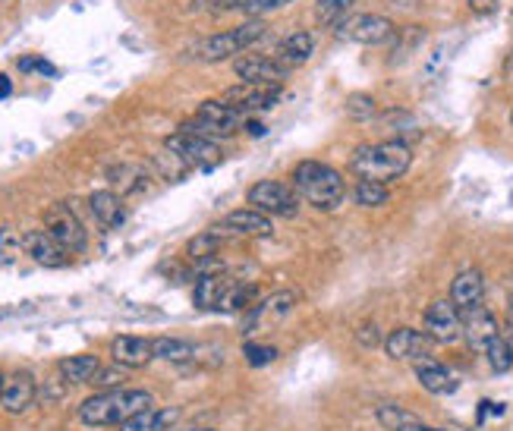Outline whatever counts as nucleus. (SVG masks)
Here are the masks:
<instances>
[{"label": "nucleus", "mask_w": 513, "mask_h": 431, "mask_svg": "<svg viewBox=\"0 0 513 431\" xmlns=\"http://www.w3.org/2000/svg\"><path fill=\"white\" fill-rule=\"evenodd\" d=\"M413 164V148L403 139H388V142H375V145H359L350 170L359 180H375V183H394L400 180Z\"/></svg>", "instance_id": "1"}, {"label": "nucleus", "mask_w": 513, "mask_h": 431, "mask_svg": "<svg viewBox=\"0 0 513 431\" xmlns=\"http://www.w3.org/2000/svg\"><path fill=\"white\" fill-rule=\"evenodd\" d=\"M293 189L318 211H334L347 199V180L325 161H299L293 167Z\"/></svg>", "instance_id": "2"}, {"label": "nucleus", "mask_w": 513, "mask_h": 431, "mask_svg": "<svg viewBox=\"0 0 513 431\" xmlns=\"http://www.w3.org/2000/svg\"><path fill=\"white\" fill-rule=\"evenodd\" d=\"M155 403L148 391H126V387H114V391H101L89 397L79 406V422L89 428H108V425H123L133 419L142 409Z\"/></svg>", "instance_id": "3"}, {"label": "nucleus", "mask_w": 513, "mask_h": 431, "mask_svg": "<svg viewBox=\"0 0 513 431\" xmlns=\"http://www.w3.org/2000/svg\"><path fill=\"white\" fill-rule=\"evenodd\" d=\"M262 35H265V23H259V19H252V23H243V26H237V29H227V32H218V35L202 38L199 45H196V51H192V57L202 60V63L233 60V57L246 54Z\"/></svg>", "instance_id": "4"}, {"label": "nucleus", "mask_w": 513, "mask_h": 431, "mask_svg": "<svg viewBox=\"0 0 513 431\" xmlns=\"http://www.w3.org/2000/svg\"><path fill=\"white\" fill-rule=\"evenodd\" d=\"M334 35L340 41H356V45L378 48V45H391L397 38V26L381 13H353L347 19H340Z\"/></svg>", "instance_id": "5"}, {"label": "nucleus", "mask_w": 513, "mask_h": 431, "mask_svg": "<svg viewBox=\"0 0 513 431\" xmlns=\"http://www.w3.org/2000/svg\"><path fill=\"white\" fill-rule=\"evenodd\" d=\"M246 202L252 208L265 211L268 218H296L299 214V196L296 189L281 180H259L246 192Z\"/></svg>", "instance_id": "6"}, {"label": "nucleus", "mask_w": 513, "mask_h": 431, "mask_svg": "<svg viewBox=\"0 0 513 431\" xmlns=\"http://www.w3.org/2000/svg\"><path fill=\"white\" fill-rule=\"evenodd\" d=\"M164 148L167 152H174L189 170H202V174H208V170L221 167L224 155L218 142L211 139H202V136H189V133H174L164 139Z\"/></svg>", "instance_id": "7"}, {"label": "nucleus", "mask_w": 513, "mask_h": 431, "mask_svg": "<svg viewBox=\"0 0 513 431\" xmlns=\"http://www.w3.org/2000/svg\"><path fill=\"white\" fill-rule=\"evenodd\" d=\"M45 230L67 252H85V249H89V233H85L82 221L76 218L67 202H57V205H51L45 211Z\"/></svg>", "instance_id": "8"}, {"label": "nucleus", "mask_w": 513, "mask_h": 431, "mask_svg": "<svg viewBox=\"0 0 513 431\" xmlns=\"http://www.w3.org/2000/svg\"><path fill=\"white\" fill-rule=\"evenodd\" d=\"M296 303H299V293L296 290H277V293L259 299V303H255L252 309H246L240 334H255V331L274 325V321L287 318L296 309Z\"/></svg>", "instance_id": "9"}, {"label": "nucleus", "mask_w": 513, "mask_h": 431, "mask_svg": "<svg viewBox=\"0 0 513 431\" xmlns=\"http://www.w3.org/2000/svg\"><path fill=\"white\" fill-rule=\"evenodd\" d=\"M422 331L429 334L432 343H454L463 337V312L447 299H435L422 315Z\"/></svg>", "instance_id": "10"}, {"label": "nucleus", "mask_w": 513, "mask_h": 431, "mask_svg": "<svg viewBox=\"0 0 513 431\" xmlns=\"http://www.w3.org/2000/svg\"><path fill=\"white\" fill-rule=\"evenodd\" d=\"M290 73L293 70H287L277 57L259 51H246L233 60V76H240V82H252V85H284Z\"/></svg>", "instance_id": "11"}, {"label": "nucleus", "mask_w": 513, "mask_h": 431, "mask_svg": "<svg viewBox=\"0 0 513 431\" xmlns=\"http://www.w3.org/2000/svg\"><path fill=\"white\" fill-rule=\"evenodd\" d=\"M215 233H221L224 240H243V236H271V218L259 208H237V211H227L224 218L211 227Z\"/></svg>", "instance_id": "12"}, {"label": "nucleus", "mask_w": 513, "mask_h": 431, "mask_svg": "<svg viewBox=\"0 0 513 431\" xmlns=\"http://www.w3.org/2000/svg\"><path fill=\"white\" fill-rule=\"evenodd\" d=\"M221 101H227L233 111H240L243 117L246 114H255V111H268L277 101H281V85H252V82H240L227 89L221 95Z\"/></svg>", "instance_id": "13"}, {"label": "nucleus", "mask_w": 513, "mask_h": 431, "mask_svg": "<svg viewBox=\"0 0 513 431\" xmlns=\"http://www.w3.org/2000/svg\"><path fill=\"white\" fill-rule=\"evenodd\" d=\"M498 337H501L498 318L491 315L482 303L463 312V340L469 343V350L473 353H485Z\"/></svg>", "instance_id": "14"}, {"label": "nucleus", "mask_w": 513, "mask_h": 431, "mask_svg": "<svg viewBox=\"0 0 513 431\" xmlns=\"http://www.w3.org/2000/svg\"><path fill=\"white\" fill-rule=\"evenodd\" d=\"M23 249L41 268H63L70 262V252L63 249L48 230H26L23 233Z\"/></svg>", "instance_id": "15"}, {"label": "nucleus", "mask_w": 513, "mask_h": 431, "mask_svg": "<svg viewBox=\"0 0 513 431\" xmlns=\"http://www.w3.org/2000/svg\"><path fill=\"white\" fill-rule=\"evenodd\" d=\"M429 334L416 331V328H397L384 340V353H388L394 362H416L422 356H429Z\"/></svg>", "instance_id": "16"}, {"label": "nucleus", "mask_w": 513, "mask_h": 431, "mask_svg": "<svg viewBox=\"0 0 513 431\" xmlns=\"http://www.w3.org/2000/svg\"><path fill=\"white\" fill-rule=\"evenodd\" d=\"M111 359L123 369H145L148 362L155 359V347L148 337L139 334H117L111 340Z\"/></svg>", "instance_id": "17"}, {"label": "nucleus", "mask_w": 513, "mask_h": 431, "mask_svg": "<svg viewBox=\"0 0 513 431\" xmlns=\"http://www.w3.org/2000/svg\"><path fill=\"white\" fill-rule=\"evenodd\" d=\"M237 277H230L227 271H205L196 274V284H192V299H196V309L202 312H218L224 293Z\"/></svg>", "instance_id": "18"}, {"label": "nucleus", "mask_w": 513, "mask_h": 431, "mask_svg": "<svg viewBox=\"0 0 513 431\" xmlns=\"http://www.w3.org/2000/svg\"><path fill=\"white\" fill-rule=\"evenodd\" d=\"M38 397V384L29 372H13L7 375V387H4V400H0V409L10 416H23L26 409L35 403Z\"/></svg>", "instance_id": "19"}, {"label": "nucleus", "mask_w": 513, "mask_h": 431, "mask_svg": "<svg viewBox=\"0 0 513 431\" xmlns=\"http://www.w3.org/2000/svg\"><path fill=\"white\" fill-rule=\"evenodd\" d=\"M413 369H416V378H419V384H422L429 394H438V397H444V394H454L457 387H460V381L454 378V372L447 369V365H441L438 359H432V356H422V359H416V362H413Z\"/></svg>", "instance_id": "20"}, {"label": "nucleus", "mask_w": 513, "mask_h": 431, "mask_svg": "<svg viewBox=\"0 0 513 431\" xmlns=\"http://www.w3.org/2000/svg\"><path fill=\"white\" fill-rule=\"evenodd\" d=\"M89 211L95 214V221L104 230H117L126 221V205L123 196H117L114 189H95L89 196Z\"/></svg>", "instance_id": "21"}, {"label": "nucleus", "mask_w": 513, "mask_h": 431, "mask_svg": "<svg viewBox=\"0 0 513 431\" xmlns=\"http://www.w3.org/2000/svg\"><path fill=\"white\" fill-rule=\"evenodd\" d=\"M482 296H485V277L482 271L476 268H466L454 277V284H451V303L466 312V309H473L482 303Z\"/></svg>", "instance_id": "22"}, {"label": "nucleus", "mask_w": 513, "mask_h": 431, "mask_svg": "<svg viewBox=\"0 0 513 431\" xmlns=\"http://www.w3.org/2000/svg\"><path fill=\"white\" fill-rule=\"evenodd\" d=\"M180 419V406H148L142 413H136L133 419H126L120 425V431H170Z\"/></svg>", "instance_id": "23"}, {"label": "nucleus", "mask_w": 513, "mask_h": 431, "mask_svg": "<svg viewBox=\"0 0 513 431\" xmlns=\"http://www.w3.org/2000/svg\"><path fill=\"white\" fill-rule=\"evenodd\" d=\"M315 54V35L312 32H293L287 35L281 45H277L274 57L284 63L287 70H296V67H303V63H309Z\"/></svg>", "instance_id": "24"}, {"label": "nucleus", "mask_w": 513, "mask_h": 431, "mask_svg": "<svg viewBox=\"0 0 513 431\" xmlns=\"http://www.w3.org/2000/svg\"><path fill=\"white\" fill-rule=\"evenodd\" d=\"M101 369V362L95 353H79V356H67V359H60L57 365V372L67 378L70 384H92L95 375Z\"/></svg>", "instance_id": "25"}, {"label": "nucleus", "mask_w": 513, "mask_h": 431, "mask_svg": "<svg viewBox=\"0 0 513 431\" xmlns=\"http://www.w3.org/2000/svg\"><path fill=\"white\" fill-rule=\"evenodd\" d=\"M196 117L211 120V123H218V126H227V129H240V123H243V114H240V111H233V107H230L227 101H221V98H208V101H202V104H199V111H196Z\"/></svg>", "instance_id": "26"}, {"label": "nucleus", "mask_w": 513, "mask_h": 431, "mask_svg": "<svg viewBox=\"0 0 513 431\" xmlns=\"http://www.w3.org/2000/svg\"><path fill=\"white\" fill-rule=\"evenodd\" d=\"M108 180L117 196H133V192L145 186V170H139L136 164H117L108 170Z\"/></svg>", "instance_id": "27"}, {"label": "nucleus", "mask_w": 513, "mask_h": 431, "mask_svg": "<svg viewBox=\"0 0 513 431\" xmlns=\"http://www.w3.org/2000/svg\"><path fill=\"white\" fill-rule=\"evenodd\" d=\"M152 347H155V359L174 362V365H186V362L196 359V350H192V343H186L180 337H155Z\"/></svg>", "instance_id": "28"}, {"label": "nucleus", "mask_w": 513, "mask_h": 431, "mask_svg": "<svg viewBox=\"0 0 513 431\" xmlns=\"http://www.w3.org/2000/svg\"><path fill=\"white\" fill-rule=\"evenodd\" d=\"M221 246H224V236L208 227L186 243V258L189 262H205V258H215L221 252Z\"/></svg>", "instance_id": "29"}, {"label": "nucleus", "mask_w": 513, "mask_h": 431, "mask_svg": "<svg viewBox=\"0 0 513 431\" xmlns=\"http://www.w3.org/2000/svg\"><path fill=\"white\" fill-rule=\"evenodd\" d=\"M391 192H388V183H375V180H359L356 189H353V202L359 208H381L388 205Z\"/></svg>", "instance_id": "30"}, {"label": "nucleus", "mask_w": 513, "mask_h": 431, "mask_svg": "<svg viewBox=\"0 0 513 431\" xmlns=\"http://www.w3.org/2000/svg\"><path fill=\"white\" fill-rule=\"evenodd\" d=\"M485 356H488V365H491V372H498V375H504V372H510L513 369V343L501 334L491 347L485 350Z\"/></svg>", "instance_id": "31"}, {"label": "nucleus", "mask_w": 513, "mask_h": 431, "mask_svg": "<svg viewBox=\"0 0 513 431\" xmlns=\"http://www.w3.org/2000/svg\"><path fill=\"white\" fill-rule=\"evenodd\" d=\"M350 7H353V0H315V19L322 26H337Z\"/></svg>", "instance_id": "32"}, {"label": "nucleus", "mask_w": 513, "mask_h": 431, "mask_svg": "<svg viewBox=\"0 0 513 431\" xmlns=\"http://www.w3.org/2000/svg\"><path fill=\"white\" fill-rule=\"evenodd\" d=\"M23 236H19L13 227H0V265H16V258L23 255Z\"/></svg>", "instance_id": "33"}, {"label": "nucleus", "mask_w": 513, "mask_h": 431, "mask_svg": "<svg viewBox=\"0 0 513 431\" xmlns=\"http://www.w3.org/2000/svg\"><path fill=\"white\" fill-rule=\"evenodd\" d=\"M243 356L252 369H262V365L277 359V347H265V343H243Z\"/></svg>", "instance_id": "34"}, {"label": "nucleus", "mask_w": 513, "mask_h": 431, "mask_svg": "<svg viewBox=\"0 0 513 431\" xmlns=\"http://www.w3.org/2000/svg\"><path fill=\"white\" fill-rule=\"evenodd\" d=\"M347 114L353 120H369V117H375V98L372 95H353L347 101Z\"/></svg>", "instance_id": "35"}, {"label": "nucleus", "mask_w": 513, "mask_h": 431, "mask_svg": "<svg viewBox=\"0 0 513 431\" xmlns=\"http://www.w3.org/2000/svg\"><path fill=\"white\" fill-rule=\"evenodd\" d=\"M378 419L384 422V425H388V428H400L403 422H413V416L410 413H403V409L400 406H394V403H381L378 406Z\"/></svg>", "instance_id": "36"}, {"label": "nucleus", "mask_w": 513, "mask_h": 431, "mask_svg": "<svg viewBox=\"0 0 513 431\" xmlns=\"http://www.w3.org/2000/svg\"><path fill=\"white\" fill-rule=\"evenodd\" d=\"M123 381H126V372H123V365H117V369H98L92 384H98L101 391H114V387H120Z\"/></svg>", "instance_id": "37"}, {"label": "nucleus", "mask_w": 513, "mask_h": 431, "mask_svg": "<svg viewBox=\"0 0 513 431\" xmlns=\"http://www.w3.org/2000/svg\"><path fill=\"white\" fill-rule=\"evenodd\" d=\"M67 378H63V375H54V378H48L45 381V394H41V397H45V400H63V394H67Z\"/></svg>", "instance_id": "38"}, {"label": "nucleus", "mask_w": 513, "mask_h": 431, "mask_svg": "<svg viewBox=\"0 0 513 431\" xmlns=\"http://www.w3.org/2000/svg\"><path fill=\"white\" fill-rule=\"evenodd\" d=\"M356 340H359V347H378V343H381V331H378V325H372V321H369V325H362L359 331H356Z\"/></svg>", "instance_id": "39"}, {"label": "nucleus", "mask_w": 513, "mask_h": 431, "mask_svg": "<svg viewBox=\"0 0 513 431\" xmlns=\"http://www.w3.org/2000/svg\"><path fill=\"white\" fill-rule=\"evenodd\" d=\"M469 13L476 16H495L498 13V0H466Z\"/></svg>", "instance_id": "40"}, {"label": "nucleus", "mask_w": 513, "mask_h": 431, "mask_svg": "<svg viewBox=\"0 0 513 431\" xmlns=\"http://www.w3.org/2000/svg\"><path fill=\"white\" fill-rule=\"evenodd\" d=\"M287 4H293V0H255V4L246 10V13H274V10H281V7H287Z\"/></svg>", "instance_id": "41"}, {"label": "nucleus", "mask_w": 513, "mask_h": 431, "mask_svg": "<svg viewBox=\"0 0 513 431\" xmlns=\"http://www.w3.org/2000/svg\"><path fill=\"white\" fill-rule=\"evenodd\" d=\"M19 70H41V73L54 76V67H51V63L38 60V57H26V60H19Z\"/></svg>", "instance_id": "42"}, {"label": "nucleus", "mask_w": 513, "mask_h": 431, "mask_svg": "<svg viewBox=\"0 0 513 431\" xmlns=\"http://www.w3.org/2000/svg\"><path fill=\"white\" fill-rule=\"evenodd\" d=\"M397 431H441V428H432V425H422V422H416V419H413V422H403V425H400Z\"/></svg>", "instance_id": "43"}, {"label": "nucleus", "mask_w": 513, "mask_h": 431, "mask_svg": "<svg viewBox=\"0 0 513 431\" xmlns=\"http://www.w3.org/2000/svg\"><path fill=\"white\" fill-rule=\"evenodd\" d=\"M243 129H246L249 136H265V126H262L259 120H246V123H243Z\"/></svg>", "instance_id": "44"}, {"label": "nucleus", "mask_w": 513, "mask_h": 431, "mask_svg": "<svg viewBox=\"0 0 513 431\" xmlns=\"http://www.w3.org/2000/svg\"><path fill=\"white\" fill-rule=\"evenodd\" d=\"M10 95H13V82H10V76H0V101L10 98Z\"/></svg>", "instance_id": "45"}, {"label": "nucleus", "mask_w": 513, "mask_h": 431, "mask_svg": "<svg viewBox=\"0 0 513 431\" xmlns=\"http://www.w3.org/2000/svg\"><path fill=\"white\" fill-rule=\"evenodd\" d=\"M252 4H255V0H230L227 10H249Z\"/></svg>", "instance_id": "46"}, {"label": "nucleus", "mask_w": 513, "mask_h": 431, "mask_svg": "<svg viewBox=\"0 0 513 431\" xmlns=\"http://www.w3.org/2000/svg\"><path fill=\"white\" fill-rule=\"evenodd\" d=\"M507 325H510V334H513V296H510V306H507Z\"/></svg>", "instance_id": "47"}, {"label": "nucleus", "mask_w": 513, "mask_h": 431, "mask_svg": "<svg viewBox=\"0 0 513 431\" xmlns=\"http://www.w3.org/2000/svg\"><path fill=\"white\" fill-rule=\"evenodd\" d=\"M4 387H7V375H4V369H0V400H4Z\"/></svg>", "instance_id": "48"}, {"label": "nucleus", "mask_w": 513, "mask_h": 431, "mask_svg": "<svg viewBox=\"0 0 513 431\" xmlns=\"http://www.w3.org/2000/svg\"><path fill=\"white\" fill-rule=\"evenodd\" d=\"M183 431H215V428H183Z\"/></svg>", "instance_id": "49"}, {"label": "nucleus", "mask_w": 513, "mask_h": 431, "mask_svg": "<svg viewBox=\"0 0 513 431\" xmlns=\"http://www.w3.org/2000/svg\"><path fill=\"white\" fill-rule=\"evenodd\" d=\"M510 123H513V114H510Z\"/></svg>", "instance_id": "50"}]
</instances>
